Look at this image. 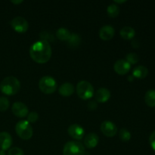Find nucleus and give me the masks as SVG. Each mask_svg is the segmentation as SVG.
Listing matches in <instances>:
<instances>
[{
  "instance_id": "33",
  "label": "nucleus",
  "mask_w": 155,
  "mask_h": 155,
  "mask_svg": "<svg viewBox=\"0 0 155 155\" xmlns=\"http://www.w3.org/2000/svg\"><path fill=\"white\" fill-rule=\"evenodd\" d=\"M0 155H5V151L0 149Z\"/></svg>"
},
{
  "instance_id": "23",
  "label": "nucleus",
  "mask_w": 155,
  "mask_h": 155,
  "mask_svg": "<svg viewBox=\"0 0 155 155\" xmlns=\"http://www.w3.org/2000/svg\"><path fill=\"white\" fill-rule=\"evenodd\" d=\"M119 138L123 142H128L131 139V133L127 129L122 128L119 132Z\"/></svg>"
},
{
  "instance_id": "9",
  "label": "nucleus",
  "mask_w": 155,
  "mask_h": 155,
  "mask_svg": "<svg viewBox=\"0 0 155 155\" xmlns=\"http://www.w3.org/2000/svg\"><path fill=\"white\" fill-rule=\"evenodd\" d=\"M12 112L18 117H25L28 115L29 110L27 106L21 101H16L13 104L12 107Z\"/></svg>"
},
{
  "instance_id": "27",
  "label": "nucleus",
  "mask_w": 155,
  "mask_h": 155,
  "mask_svg": "<svg viewBox=\"0 0 155 155\" xmlns=\"http://www.w3.org/2000/svg\"><path fill=\"white\" fill-rule=\"evenodd\" d=\"M27 117V121H28L30 124V123H36V121L38 120V119H39V114L35 111L30 112Z\"/></svg>"
},
{
  "instance_id": "35",
  "label": "nucleus",
  "mask_w": 155,
  "mask_h": 155,
  "mask_svg": "<svg viewBox=\"0 0 155 155\" xmlns=\"http://www.w3.org/2000/svg\"><path fill=\"white\" fill-rule=\"evenodd\" d=\"M126 1H114V3H123L125 2Z\"/></svg>"
},
{
  "instance_id": "19",
  "label": "nucleus",
  "mask_w": 155,
  "mask_h": 155,
  "mask_svg": "<svg viewBox=\"0 0 155 155\" xmlns=\"http://www.w3.org/2000/svg\"><path fill=\"white\" fill-rule=\"evenodd\" d=\"M81 37L79 34L75 33H72L70 36V38L68 40V45L71 48H77L81 43Z\"/></svg>"
},
{
  "instance_id": "2",
  "label": "nucleus",
  "mask_w": 155,
  "mask_h": 155,
  "mask_svg": "<svg viewBox=\"0 0 155 155\" xmlns=\"http://www.w3.org/2000/svg\"><path fill=\"white\" fill-rule=\"evenodd\" d=\"M21 89V83L18 78L12 76L5 77L0 83V90L6 95H13L18 93Z\"/></svg>"
},
{
  "instance_id": "22",
  "label": "nucleus",
  "mask_w": 155,
  "mask_h": 155,
  "mask_svg": "<svg viewBox=\"0 0 155 155\" xmlns=\"http://www.w3.org/2000/svg\"><path fill=\"white\" fill-rule=\"evenodd\" d=\"M107 13L110 18H117L120 14V8L118 5L112 3L107 8Z\"/></svg>"
},
{
  "instance_id": "13",
  "label": "nucleus",
  "mask_w": 155,
  "mask_h": 155,
  "mask_svg": "<svg viewBox=\"0 0 155 155\" xmlns=\"http://www.w3.org/2000/svg\"><path fill=\"white\" fill-rule=\"evenodd\" d=\"M115 30L112 26L104 25L100 29L99 37L104 41L110 40L114 36Z\"/></svg>"
},
{
  "instance_id": "16",
  "label": "nucleus",
  "mask_w": 155,
  "mask_h": 155,
  "mask_svg": "<svg viewBox=\"0 0 155 155\" xmlns=\"http://www.w3.org/2000/svg\"><path fill=\"white\" fill-rule=\"evenodd\" d=\"M59 94L64 97H69L74 92V86L71 83H64L59 87Z\"/></svg>"
},
{
  "instance_id": "17",
  "label": "nucleus",
  "mask_w": 155,
  "mask_h": 155,
  "mask_svg": "<svg viewBox=\"0 0 155 155\" xmlns=\"http://www.w3.org/2000/svg\"><path fill=\"white\" fill-rule=\"evenodd\" d=\"M148 74V69L143 65H139L136 67L133 71V76L134 78L145 79Z\"/></svg>"
},
{
  "instance_id": "30",
  "label": "nucleus",
  "mask_w": 155,
  "mask_h": 155,
  "mask_svg": "<svg viewBox=\"0 0 155 155\" xmlns=\"http://www.w3.org/2000/svg\"><path fill=\"white\" fill-rule=\"evenodd\" d=\"M88 108L90 110H94L98 107V104H97V101H91L88 103L87 104Z\"/></svg>"
},
{
  "instance_id": "1",
  "label": "nucleus",
  "mask_w": 155,
  "mask_h": 155,
  "mask_svg": "<svg viewBox=\"0 0 155 155\" xmlns=\"http://www.w3.org/2000/svg\"><path fill=\"white\" fill-rule=\"evenodd\" d=\"M51 47L48 42L39 40L35 42L30 48V55L35 62L45 64L51 57Z\"/></svg>"
},
{
  "instance_id": "6",
  "label": "nucleus",
  "mask_w": 155,
  "mask_h": 155,
  "mask_svg": "<svg viewBox=\"0 0 155 155\" xmlns=\"http://www.w3.org/2000/svg\"><path fill=\"white\" fill-rule=\"evenodd\" d=\"M85 147L77 141L67 142L63 148V155H84Z\"/></svg>"
},
{
  "instance_id": "3",
  "label": "nucleus",
  "mask_w": 155,
  "mask_h": 155,
  "mask_svg": "<svg viewBox=\"0 0 155 155\" xmlns=\"http://www.w3.org/2000/svg\"><path fill=\"white\" fill-rule=\"evenodd\" d=\"M77 93L81 99L88 100L93 97L95 91L93 86L89 82L82 80L77 85Z\"/></svg>"
},
{
  "instance_id": "5",
  "label": "nucleus",
  "mask_w": 155,
  "mask_h": 155,
  "mask_svg": "<svg viewBox=\"0 0 155 155\" xmlns=\"http://www.w3.org/2000/svg\"><path fill=\"white\" fill-rule=\"evenodd\" d=\"M39 88L45 94L54 93L57 89V82L52 77L44 76L39 80Z\"/></svg>"
},
{
  "instance_id": "11",
  "label": "nucleus",
  "mask_w": 155,
  "mask_h": 155,
  "mask_svg": "<svg viewBox=\"0 0 155 155\" xmlns=\"http://www.w3.org/2000/svg\"><path fill=\"white\" fill-rule=\"evenodd\" d=\"M68 134L73 139L77 140H81L85 135V130L83 127L79 124H72L68 127Z\"/></svg>"
},
{
  "instance_id": "20",
  "label": "nucleus",
  "mask_w": 155,
  "mask_h": 155,
  "mask_svg": "<svg viewBox=\"0 0 155 155\" xmlns=\"http://www.w3.org/2000/svg\"><path fill=\"white\" fill-rule=\"evenodd\" d=\"M145 101L149 107H155V90L149 89L145 95Z\"/></svg>"
},
{
  "instance_id": "10",
  "label": "nucleus",
  "mask_w": 155,
  "mask_h": 155,
  "mask_svg": "<svg viewBox=\"0 0 155 155\" xmlns=\"http://www.w3.org/2000/svg\"><path fill=\"white\" fill-rule=\"evenodd\" d=\"M114 69L117 74L125 75L131 69V64L128 63L125 59H120L114 63Z\"/></svg>"
},
{
  "instance_id": "14",
  "label": "nucleus",
  "mask_w": 155,
  "mask_h": 155,
  "mask_svg": "<svg viewBox=\"0 0 155 155\" xmlns=\"http://www.w3.org/2000/svg\"><path fill=\"white\" fill-rule=\"evenodd\" d=\"M99 141V137L94 133H88L84 138V145L87 148H94L97 146Z\"/></svg>"
},
{
  "instance_id": "18",
  "label": "nucleus",
  "mask_w": 155,
  "mask_h": 155,
  "mask_svg": "<svg viewBox=\"0 0 155 155\" xmlns=\"http://www.w3.org/2000/svg\"><path fill=\"white\" fill-rule=\"evenodd\" d=\"M120 34L123 39L129 40V39H132L134 38L135 35H136V31L133 27L126 26L121 29L120 31Z\"/></svg>"
},
{
  "instance_id": "15",
  "label": "nucleus",
  "mask_w": 155,
  "mask_h": 155,
  "mask_svg": "<svg viewBox=\"0 0 155 155\" xmlns=\"http://www.w3.org/2000/svg\"><path fill=\"white\" fill-rule=\"evenodd\" d=\"M95 97L96 101L99 103H104L110 98V92L106 88H100L95 92Z\"/></svg>"
},
{
  "instance_id": "29",
  "label": "nucleus",
  "mask_w": 155,
  "mask_h": 155,
  "mask_svg": "<svg viewBox=\"0 0 155 155\" xmlns=\"http://www.w3.org/2000/svg\"><path fill=\"white\" fill-rule=\"evenodd\" d=\"M149 142L152 149L155 151V131L153 132L149 137Z\"/></svg>"
},
{
  "instance_id": "24",
  "label": "nucleus",
  "mask_w": 155,
  "mask_h": 155,
  "mask_svg": "<svg viewBox=\"0 0 155 155\" xmlns=\"http://www.w3.org/2000/svg\"><path fill=\"white\" fill-rule=\"evenodd\" d=\"M39 37H40V40L45 41V42H48V43L50 42L54 41V36L47 30H43V31L39 33Z\"/></svg>"
},
{
  "instance_id": "32",
  "label": "nucleus",
  "mask_w": 155,
  "mask_h": 155,
  "mask_svg": "<svg viewBox=\"0 0 155 155\" xmlns=\"http://www.w3.org/2000/svg\"><path fill=\"white\" fill-rule=\"evenodd\" d=\"M12 2L14 3V4L18 5V4H21V3H22L23 1L22 0H20V1H12Z\"/></svg>"
},
{
  "instance_id": "21",
  "label": "nucleus",
  "mask_w": 155,
  "mask_h": 155,
  "mask_svg": "<svg viewBox=\"0 0 155 155\" xmlns=\"http://www.w3.org/2000/svg\"><path fill=\"white\" fill-rule=\"evenodd\" d=\"M71 34V32L64 27H61V28L58 29V30L56 31V36L58 39L61 41H68Z\"/></svg>"
},
{
  "instance_id": "28",
  "label": "nucleus",
  "mask_w": 155,
  "mask_h": 155,
  "mask_svg": "<svg viewBox=\"0 0 155 155\" xmlns=\"http://www.w3.org/2000/svg\"><path fill=\"white\" fill-rule=\"evenodd\" d=\"M8 155H24L22 149L18 147H14L9 149Z\"/></svg>"
},
{
  "instance_id": "26",
  "label": "nucleus",
  "mask_w": 155,
  "mask_h": 155,
  "mask_svg": "<svg viewBox=\"0 0 155 155\" xmlns=\"http://www.w3.org/2000/svg\"><path fill=\"white\" fill-rule=\"evenodd\" d=\"M9 100L6 97L1 96L0 97V111H5L8 109Z\"/></svg>"
},
{
  "instance_id": "34",
  "label": "nucleus",
  "mask_w": 155,
  "mask_h": 155,
  "mask_svg": "<svg viewBox=\"0 0 155 155\" xmlns=\"http://www.w3.org/2000/svg\"><path fill=\"white\" fill-rule=\"evenodd\" d=\"M133 78H134V77H133V76H130V77H128V79H129V80H130V81H133Z\"/></svg>"
},
{
  "instance_id": "8",
  "label": "nucleus",
  "mask_w": 155,
  "mask_h": 155,
  "mask_svg": "<svg viewBox=\"0 0 155 155\" xmlns=\"http://www.w3.org/2000/svg\"><path fill=\"white\" fill-rule=\"evenodd\" d=\"M101 131L107 137H113L117 133V127L110 120H105L101 124Z\"/></svg>"
},
{
  "instance_id": "7",
  "label": "nucleus",
  "mask_w": 155,
  "mask_h": 155,
  "mask_svg": "<svg viewBox=\"0 0 155 155\" xmlns=\"http://www.w3.org/2000/svg\"><path fill=\"white\" fill-rule=\"evenodd\" d=\"M11 26L18 33H25L29 28V24L27 20L21 16H17L11 21Z\"/></svg>"
},
{
  "instance_id": "4",
  "label": "nucleus",
  "mask_w": 155,
  "mask_h": 155,
  "mask_svg": "<svg viewBox=\"0 0 155 155\" xmlns=\"http://www.w3.org/2000/svg\"><path fill=\"white\" fill-rule=\"evenodd\" d=\"M15 131L21 139L29 140L33 136V130L27 120H20L15 126Z\"/></svg>"
},
{
  "instance_id": "12",
  "label": "nucleus",
  "mask_w": 155,
  "mask_h": 155,
  "mask_svg": "<svg viewBox=\"0 0 155 155\" xmlns=\"http://www.w3.org/2000/svg\"><path fill=\"white\" fill-rule=\"evenodd\" d=\"M12 145V136L8 132H1L0 133V149L5 151L9 149Z\"/></svg>"
},
{
  "instance_id": "31",
  "label": "nucleus",
  "mask_w": 155,
  "mask_h": 155,
  "mask_svg": "<svg viewBox=\"0 0 155 155\" xmlns=\"http://www.w3.org/2000/svg\"><path fill=\"white\" fill-rule=\"evenodd\" d=\"M131 45L133 48H139V45H140V43H139V42L138 41V39H133V41H132L131 42Z\"/></svg>"
},
{
  "instance_id": "25",
  "label": "nucleus",
  "mask_w": 155,
  "mask_h": 155,
  "mask_svg": "<svg viewBox=\"0 0 155 155\" xmlns=\"http://www.w3.org/2000/svg\"><path fill=\"white\" fill-rule=\"evenodd\" d=\"M126 61L130 64H135L139 61V56L136 53L130 52L126 55Z\"/></svg>"
}]
</instances>
